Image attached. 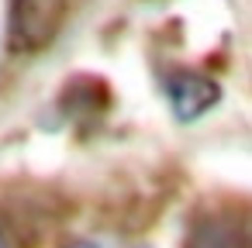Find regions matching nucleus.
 I'll list each match as a JSON object with an SVG mask.
<instances>
[{
	"label": "nucleus",
	"mask_w": 252,
	"mask_h": 248,
	"mask_svg": "<svg viewBox=\"0 0 252 248\" xmlns=\"http://www.w3.org/2000/svg\"><path fill=\"white\" fill-rule=\"evenodd\" d=\"M66 21V0H11L7 42L18 55H32L52 45Z\"/></svg>",
	"instance_id": "obj_1"
},
{
	"label": "nucleus",
	"mask_w": 252,
	"mask_h": 248,
	"mask_svg": "<svg viewBox=\"0 0 252 248\" xmlns=\"http://www.w3.org/2000/svg\"><path fill=\"white\" fill-rule=\"evenodd\" d=\"M166 97L180 121H197L221 100V90L211 76H204L197 69H176L166 83Z\"/></svg>",
	"instance_id": "obj_2"
},
{
	"label": "nucleus",
	"mask_w": 252,
	"mask_h": 248,
	"mask_svg": "<svg viewBox=\"0 0 252 248\" xmlns=\"http://www.w3.org/2000/svg\"><path fill=\"white\" fill-rule=\"evenodd\" d=\"M242 245H245V238H242L238 220L221 217V214L197 217L183 241V248H242Z\"/></svg>",
	"instance_id": "obj_3"
},
{
	"label": "nucleus",
	"mask_w": 252,
	"mask_h": 248,
	"mask_svg": "<svg viewBox=\"0 0 252 248\" xmlns=\"http://www.w3.org/2000/svg\"><path fill=\"white\" fill-rule=\"evenodd\" d=\"M69 248H97V245H69Z\"/></svg>",
	"instance_id": "obj_4"
},
{
	"label": "nucleus",
	"mask_w": 252,
	"mask_h": 248,
	"mask_svg": "<svg viewBox=\"0 0 252 248\" xmlns=\"http://www.w3.org/2000/svg\"><path fill=\"white\" fill-rule=\"evenodd\" d=\"M0 248H7V241H4V238H0Z\"/></svg>",
	"instance_id": "obj_5"
}]
</instances>
